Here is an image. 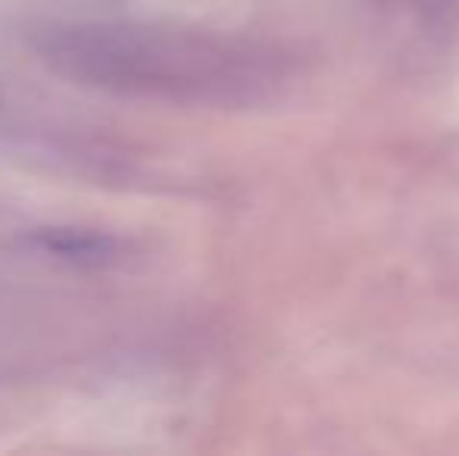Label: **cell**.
I'll use <instances>...</instances> for the list:
<instances>
[{"mask_svg":"<svg viewBox=\"0 0 459 456\" xmlns=\"http://www.w3.org/2000/svg\"><path fill=\"white\" fill-rule=\"evenodd\" d=\"M35 54L75 85L176 104H235L269 79L266 56L235 38L160 22H60Z\"/></svg>","mask_w":459,"mask_h":456,"instance_id":"6da1fadb","label":"cell"},{"mask_svg":"<svg viewBox=\"0 0 459 456\" xmlns=\"http://www.w3.org/2000/svg\"><path fill=\"white\" fill-rule=\"evenodd\" d=\"M31 244L41 247L44 254H54L66 262H82V266H100V262L113 260L116 254L113 237L91 228H38L31 235Z\"/></svg>","mask_w":459,"mask_h":456,"instance_id":"7a4b0ae2","label":"cell"}]
</instances>
